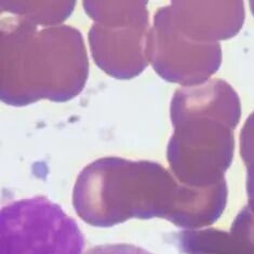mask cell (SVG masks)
Masks as SVG:
<instances>
[{"mask_svg": "<svg viewBox=\"0 0 254 254\" xmlns=\"http://www.w3.org/2000/svg\"><path fill=\"white\" fill-rule=\"evenodd\" d=\"M86 254H150L141 248L131 245H103L90 249Z\"/></svg>", "mask_w": 254, "mask_h": 254, "instance_id": "obj_12", "label": "cell"}, {"mask_svg": "<svg viewBox=\"0 0 254 254\" xmlns=\"http://www.w3.org/2000/svg\"><path fill=\"white\" fill-rule=\"evenodd\" d=\"M170 113L174 132L167 157L174 177L198 189L224 182L241 117L238 94L221 79L182 87L173 95Z\"/></svg>", "mask_w": 254, "mask_h": 254, "instance_id": "obj_3", "label": "cell"}, {"mask_svg": "<svg viewBox=\"0 0 254 254\" xmlns=\"http://www.w3.org/2000/svg\"><path fill=\"white\" fill-rule=\"evenodd\" d=\"M75 2H1L3 12H10L36 25L54 26L65 21L74 10Z\"/></svg>", "mask_w": 254, "mask_h": 254, "instance_id": "obj_9", "label": "cell"}, {"mask_svg": "<svg viewBox=\"0 0 254 254\" xmlns=\"http://www.w3.org/2000/svg\"><path fill=\"white\" fill-rule=\"evenodd\" d=\"M148 61L161 78L183 87L204 83L222 63L216 44H199L185 38L169 24L159 11L148 39Z\"/></svg>", "mask_w": 254, "mask_h": 254, "instance_id": "obj_6", "label": "cell"}, {"mask_svg": "<svg viewBox=\"0 0 254 254\" xmlns=\"http://www.w3.org/2000/svg\"><path fill=\"white\" fill-rule=\"evenodd\" d=\"M179 245L186 254H244L231 233L215 228L181 233Z\"/></svg>", "mask_w": 254, "mask_h": 254, "instance_id": "obj_8", "label": "cell"}, {"mask_svg": "<svg viewBox=\"0 0 254 254\" xmlns=\"http://www.w3.org/2000/svg\"><path fill=\"white\" fill-rule=\"evenodd\" d=\"M19 15L1 22V101L25 106L40 100L66 102L87 82L82 36L71 26H47Z\"/></svg>", "mask_w": 254, "mask_h": 254, "instance_id": "obj_2", "label": "cell"}, {"mask_svg": "<svg viewBox=\"0 0 254 254\" xmlns=\"http://www.w3.org/2000/svg\"><path fill=\"white\" fill-rule=\"evenodd\" d=\"M250 5H251V9H252V12H253V14H254V1H252L250 3Z\"/></svg>", "mask_w": 254, "mask_h": 254, "instance_id": "obj_13", "label": "cell"}, {"mask_svg": "<svg viewBox=\"0 0 254 254\" xmlns=\"http://www.w3.org/2000/svg\"><path fill=\"white\" fill-rule=\"evenodd\" d=\"M146 5L145 1L83 2L94 21L89 42L95 64L117 79H131L149 63Z\"/></svg>", "mask_w": 254, "mask_h": 254, "instance_id": "obj_4", "label": "cell"}, {"mask_svg": "<svg viewBox=\"0 0 254 254\" xmlns=\"http://www.w3.org/2000/svg\"><path fill=\"white\" fill-rule=\"evenodd\" d=\"M231 234L237 240L244 254H254V211L246 207L236 216Z\"/></svg>", "mask_w": 254, "mask_h": 254, "instance_id": "obj_11", "label": "cell"}, {"mask_svg": "<svg viewBox=\"0 0 254 254\" xmlns=\"http://www.w3.org/2000/svg\"><path fill=\"white\" fill-rule=\"evenodd\" d=\"M240 154L247 167L248 205L254 211V113L248 117L241 130Z\"/></svg>", "mask_w": 254, "mask_h": 254, "instance_id": "obj_10", "label": "cell"}, {"mask_svg": "<svg viewBox=\"0 0 254 254\" xmlns=\"http://www.w3.org/2000/svg\"><path fill=\"white\" fill-rule=\"evenodd\" d=\"M1 254H81L77 223L45 197L22 199L1 210Z\"/></svg>", "mask_w": 254, "mask_h": 254, "instance_id": "obj_5", "label": "cell"}, {"mask_svg": "<svg viewBox=\"0 0 254 254\" xmlns=\"http://www.w3.org/2000/svg\"><path fill=\"white\" fill-rule=\"evenodd\" d=\"M158 11L175 31L199 44H216L232 38L245 22L241 1H172Z\"/></svg>", "mask_w": 254, "mask_h": 254, "instance_id": "obj_7", "label": "cell"}, {"mask_svg": "<svg viewBox=\"0 0 254 254\" xmlns=\"http://www.w3.org/2000/svg\"><path fill=\"white\" fill-rule=\"evenodd\" d=\"M72 199L77 214L93 226L157 216L195 229L220 219L227 202V185L198 189L179 182L160 163L104 157L80 172Z\"/></svg>", "mask_w": 254, "mask_h": 254, "instance_id": "obj_1", "label": "cell"}]
</instances>
